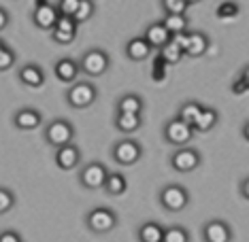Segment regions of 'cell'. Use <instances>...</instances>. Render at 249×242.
<instances>
[{
  "label": "cell",
  "mask_w": 249,
  "mask_h": 242,
  "mask_svg": "<svg viewBox=\"0 0 249 242\" xmlns=\"http://www.w3.org/2000/svg\"><path fill=\"white\" fill-rule=\"evenodd\" d=\"M196 130L194 126H192L190 121L181 119V117H173V119L166 121V126H164V140H166L168 145H173V147H183V145L192 143V138L196 136Z\"/></svg>",
  "instance_id": "1"
},
{
  "label": "cell",
  "mask_w": 249,
  "mask_h": 242,
  "mask_svg": "<svg viewBox=\"0 0 249 242\" xmlns=\"http://www.w3.org/2000/svg\"><path fill=\"white\" fill-rule=\"evenodd\" d=\"M45 143L49 145V147L58 149V147H64V145L72 143V138H75V126L69 121V119H62V117H58V119L49 121L47 126H45Z\"/></svg>",
  "instance_id": "2"
},
{
  "label": "cell",
  "mask_w": 249,
  "mask_h": 242,
  "mask_svg": "<svg viewBox=\"0 0 249 242\" xmlns=\"http://www.w3.org/2000/svg\"><path fill=\"white\" fill-rule=\"evenodd\" d=\"M96 98H98V89L89 81H75L66 89V102L72 109H88L96 102Z\"/></svg>",
  "instance_id": "3"
},
{
  "label": "cell",
  "mask_w": 249,
  "mask_h": 242,
  "mask_svg": "<svg viewBox=\"0 0 249 242\" xmlns=\"http://www.w3.org/2000/svg\"><path fill=\"white\" fill-rule=\"evenodd\" d=\"M86 225L92 234H109L117 225V215L107 206H96L86 215Z\"/></svg>",
  "instance_id": "4"
},
{
  "label": "cell",
  "mask_w": 249,
  "mask_h": 242,
  "mask_svg": "<svg viewBox=\"0 0 249 242\" xmlns=\"http://www.w3.org/2000/svg\"><path fill=\"white\" fill-rule=\"evenodd\" d=\"M79 64H81V72H86L88 77H103L111 66V58L105 49L94 47V49H88L81 55Z\"/></svg>",
  "instance_id": "5"
},
{
  "label": "cell",
  "mask_w": 249,
  "mask_h": 242,
  "mask_svg": "<svg viewBox=\"0 0 249 242\" xmlns=\"http://www.w3.org/2000/svg\"><path fill=\"white\" fill-rule=\"evenodd\" d=\"M111 157L117 166H134L143 157V147L134 138H122L120 143H115Z\"/></svg>",
  "instance_id": "6"
},
{
  "label": "cell",
  "mask_w": 249,
  "mask_h": 242,
  "mask_svg": "<svg viewBox=\"0 0 249 242\" xmlns=\"http://www.w3.org/2000/svg\"><path fill=\"white\" fill-rule=\"evenodd\" d=\"M160 204L164 210L168 212H181L185 206L190 204V194L181 185H164L160 189Z\"/></svg>",
  "instance_id": "7"
},
{
  "label": "cell",
  "mask_w": 249,
  "mask_h": 242,
  "mask_svg": "<svg viewBox=\"0 0 249 242\" xmlns=\"http://www.w3.org/2000/svg\"><path fill=\"white\" fill-rule=\"evenodd\" d=\"M109 170H107L105 164H100V161H89L81 168V172H79V183H81V187H86L89 191H96V189H105V183L107 178H109Z\"/></svg>",
  "instance_id": "8"
},
{
  "label": "cell",
  "mask_w": 249,
  "mask_h": 242,
  "mask_svg": "<svg viewBox=\"0 0 249 242\" xmlns=\"http://www.w3.org/2000/svg\"><path fill=\"white\" fill-rule=\"evenodd\" d=\"M200 161H202L200 151L194 149V147H188V145L177 147V151H173V155H171V168L181 172V174L194 172L196 168L200 166Z\"/></svg>",
  "instance_id": "9"
},
{
  "label": "cell",
  "mask_w": 249,
  "mask_h": 242,
  "mask_svg": "<svg viewBox=\"0 0 249 242\" xmlns=\"http://www.w3.org/2000/svg\"><path fill=\"white\" fill-rule=\"evenodd\" d=\"M58 19H60L58 4H52V2L36 4L35 13H32V24H35L38 30H45V32H52L55 24H58Z\"/></svg>",
  "instance_id": "10"
},
{
  "label": "cell",
  "mask_w": 249,
  "mask_h": 242,
  "mask_svg": "<svg viewBox=\"0 0 249 242\" xmlns=\"http://www.w3.org/2000/svg\"><path fill=\"white\" fill-rule=\"evenodd\" d=\"M77 28H79V21L72 15H60L58 24L52 30V38L58 45H71L77 38Z\"/></svg>",
  "instance_id": "11"
},
{
  "label": "cell",
  "mask_w": 249,
  "mask_h": 242,
  "mask_svg": "<svg viewBox=\"0 0 249 242\" xmlns=\"http://www.w3.org/2000/svg\"><path fill=\"white\" fill-rule=\"evenodd\" d=\"M202 238H205V242H230L232 229L222 219H211L202 227Z\"/></svg>",
  "instance_id": "12"
},
{
  "label": "cell",
  "mask_w": 249,
  "mask_h": 242,
  "mask_svg": "<svg viewBox=\"0 0 249 242\" xmlns=\"http://www.w3.org/2000/svg\"><path fill=\"white\" fill-rule=\"evenodd\" d=\"M55 164L60 170H72L81 164V149L75 143H69L64 147L55 149Z\"/></svg>",
  "instance_id": "13"
},
{
  "label": "cell",
  "mask_w": 249,
  "mask_h": 242,
  "mask_svg": "<svg viewBox=\"0 0 249 242\" xmlns=\"http://www.w3.org/2000/svg\"><path fill=\"white\" fill-rule=\"evenodd\" d=\"M143 36L149 41V45L154 49H160L164 47V45H168L173 41V34H171V30H168L166 26H164V21H154V24H149L145 28V32H143Z\"/></svg>",
  "instance_id": "14"
},
{
  "label": "cell",
  "mask_w": 249,
  "mask_h": 242,
  "mask_svg": "<svg viewBox=\"0 0 249 242\" xmlns=\"http://www.w3.org/2000/svg\"><path fill=\"white\" fill-rule=\"evenodd\" d=\"M43 123V115L36 109H19L13 115V126L21 132H32Z\"/></svg>",
  "instance_id": "15"
},
{
  "label": "cell",
  "mask_w": 249,
  "mask_h": 242,
  "mask_svg": "<svg viewBox=\"0 0 249 242\" xmlns=\"http://www.w3.org/2000/svg\"><path fill=\"white\" fill-rule=\"evenodd\" d=\"M53 72H55V77H58L62 83H75L79 72H81V64L75 62L72 58H60L53 64Z\"/></svg>",
  "instance_id": "16"
},
{
  "label": "cell",
  "mask_w": 249,
  "mask_h": 242,
  "mask_svg": "<svg viewBox=\"0 0 249 242\" xmlns=\"http://www.w3.org/2000/svg\"><path fill=\"white\" fill-rule=\"evenodd\" d=\"M126 55H128V60H132V62H143L147 60L151 55V51H154V47L149 45V41H147L145 36H134V38H130V41L126 43Z\"/></svg>",
  "instance_id": "17"
},
{
  "label": "cell",
  "mask_w": 249,
  "mask_h": 242,
  "mask_svg": "<svg viewBox=\"0 0 249 242\" xmlns=\"http://www.w3.org/2000/svg\"><path fill=\"white\" fill-rule=\"evenodd\" d=\"M18 77H19V81L24 83L26 87H30V89H38V87L45 85V72H43L41 66H36V64L21 66Z\"/></svg>",
  "instance_id": "18"
},
{
  "label": "cell",
  "mask_w": 249,
  "mask_h": 242,
  "mask_svg": "<svg viewBox=\"0 0 249 242\" xmlns=\"http://www.w3.org/2000/svg\"><path fill=\"white\" fill-rule=\"evenodd\" d=\"M209 45H211V41H209V36L205 32H200V30L190 32L185 55H188V58H202V55L209 51Z\"/></svg>",
  "instance_id": "19"
},
{
  "label": "cell",
  "mask_w": 249,
  "mask_h": 242,
  "mask_svg": "<svg viewBox=\"0 0 249 242\" xmlns=\"http://www.w3.org/2000/svg\"><path fill=\"white\" fill-rule=\"evenodd\" d=\"M143 126V117L137 113H117L115 115V128L122 134H134Z\"/></svg>",
  "instance_id": "20"
},
{
  "label": "cell",
  "mask_w": 249,
  "mask_h": 242,
  "mask_svg": "<svg viewBox=\"0 0 249 242\" xmlns=\"http://www.w3.org/2000/svg\"><path fill=\"white\" fill-rule=\"evenodd\" d=\"M217 121H219V113L215 111V109H202L200 111V115L196 117V121L192 123L194 126V130L196 132H200V134H205V132H211L215 126H217Z\"/></svg>",
  "instance_id": "21"
},
{
  "label": "cell",
  "mask_w": 249,
  "mask_h": 242,
  "mask_svg": "<svg viewBox=\"0 0 249 242\" xmlns=\"http://www.w3.org/2000/svg\"><path fill=\"white\" fill-rule=\"evenodd\" d=\"M117 113H137V115H143V109H145V102L143 98L137 94H124L115 104Z\"/></svg>",
  "instance_id": "22"
},
{
  "label": "cell",
  "mask_w": 249,
  "mask_h": 242,
  "mask_svg": "<svg viewBox=\"0 0 249 242\" xmlns=\"http://www.w3.org/2000/svg\"><path fill=\"white\" fill-rule=\"evenodd\" d=\"M164 238V227L156 221H145L139 227V240L141 242H162Z\"/></svg>",
  "instance_id": "23"
},
{
  "label": "cell",
  "mask_w": 249,
  "mask_h": 242,
  "mask_svg": "<svg viewBox=\"0 0 249 242\" xmlns=\"http://www.w3.org/2000/svg\"><path fill=\"white\" fill-rule=\"evenodd\" d=\"M105 191L113 198H117V195H124L128 191V178L124 177L122 172H111L109 178H107L105 183Z\"/></svg>",
  "instance_id": "24"
},
{
  "label": "cell",
  "mask_w": 249,
  "mask_h": 242,
  "mask_svg": "<svg viewBox=\"0 0 249 242\" xmlns=\"http://www.w3.org/2000/svg\"><path fill=\"white\" fill-rule=\"evenodd\" d=\"M164 26L171 30V34H181V32H188L190 30V19L183 15H173V13H166L164 15Z\"/></svg>",
  "instance_id": "25"
},
{
  "label": "cell",
  "mask_w": 249,
  "mask_h": 242,
  "mask_svg": "<svg viewBox=\"0 0 249 242\" xmlns=\"http://www.w3.org/2000/svg\"><path fill=\"white\" fill-rule=\"evenodd\" d=\"M158 53L162 55V58H164V62H166L168 66H175V64H179V62H181V58H183V55H185V51H183V49H181L177 43H173V41L168 43V45H164V47H162V49H160V51H158Z\"/></svg>",
  "instance_id": "26"
},
{
  "label": "cell",
  "mask_w": 249,
  "mask_h": 242,
  "mask_svg": "<svg viewBox=\"0 0 249 242\" xmlns=\"http://www.w3.org/2000/svg\"><path fill=\"white\" fill-rule=\"evenodd\" d=\"M205 109L198 100H188V102H183L179 106V113L177 115L181 117V119H185V121H190V123H194L196 121V117L200 115V111Z\"/></svg>",
  "instance_id": "27"
},
{
  "label": "cell",
  "mask_w": 249,
  "mask_h": 242,
  "mask_svg": "<svg viewBox=\"0 0 249 242\" xmlns=\"http://www.w3.org/2000/svg\"><path fill=\"white\" fill-rule=\"evenodd\" d=\"M215 15H217V19H234L241 15V7L236 2H232V0H226L217 7Z\"/></svg>",
  "instance_id": "28"
},
{
  "label": "cell",
  "mask_w": 249,
  "mask_h": 242,
  "mask_svg": "<svg viewBox=\"0 0 249 242\" xmlns=\"http://www.w3.org/2000/svg\"><path fill=\"white\" fill-rule=\"evenodd\" d=\"M162 242H190V232L185 227H179V225H175V227L164 229Z\"/></svg>",
  "instance_id": "29"
},
{
  "label": "cell",
  "mask_w": 249,
  "mask_h": 242,
  "mask_svg": "<svg viewBox=\"0 0 249 242\" xmlns=\"http://www.w3.org/2000/svg\"><path fill=\"white\" fill-rule=\"evenodd\" d=\"M94 13H96L94 0H81V2H79L77 13H75V19L79 21V24H86V21H89L94 17Z\"/></svg>",
  "instance_id": "30"
},
{
  "label": "cell",
  "mask_w": 249,
  "mask_h": 242,
  "mask_svg": "<svg viewBox=\"0 0 249 242\" xmlns=\"http://www.w3.org/2000/svg\"><path fill=\"white\" fill-rule=\"evenodd\" d=\"M15 60H18V55H15V51L9 47V45H0V70L7 72L15 66Z\"/></svg>",
  "instance_id": "31"
},
{
  "label": "cell",
  "mask_w": 249,
  "mask_h": 242,
  "mask_svg": "<svg viewBox=\"0 0 249 242\" xmlns=\"http://www.w3.org/2000/svg\"><path fill=\"white\" fill-rule=\"evenodd\" d=\"M190 2L188 0H162V9L164 13H173V15H183L188 11Z\"/></svg>",
  "instance_id": "32"
},
{
  "label": "cell",
  "mask_w": 249,
  "mask_h": 242,
  "mask_svg": "<svg viewBox=\"0 0 249 242\" xmlns=\"http://www.w3.org/2000/svg\"><path fill=\"white\" fill-rule=\"evenodd\" d=\"M15 206V195L7 187H0V215H7L11 208Z\"/></svg>",
  "instance_id": "33"
},
{
  "label": "cell",
  "mask_w": 249,
  "mask_h": 242,
  "mask_svg": "<svg viewBox=\"0 0 249 242\" xmlns=\"http://www.w3.org/2000/svg\"><path fill=\"white\" fill-rule=\"evenodd\" d=\"M166 68H168V64L164 62L162 55L158 53V58L154 60V70H151V77H154V81H162V79L166 77Z\"/></svg>",
  "instance_id": "34"
},
{
  "label": "cell",
  "mask_w": 249,
  "mask_h": 242,
  "mask_svg": "<svg viewBox=\"0 0 249 242\" xmlns=\"http://www.w3.org/2000/svg\"><path fill=\"white\" fill-rule=\"evenodd\" d=\"M79 2H81V0H58L60 15H72V17H75V13L79 9Z\"/></svg>",
  "instance_id": "35"
},
{
  "label": "cell",
  "mask_w": 249,
  "mask_h": 242,
  "mask_svg": "<svg viewBox=\"0 0 249 242\" xmlns=\"http://www.w3.org/2000/svg\"><path fill=\"white\" fill-rule=\"evenodd\" d=\"M249 92V81L245 77H239L234 83H232V94L241 96V94H247Z\"/></svg>",
  "instance_id": "36"
},
{
  "label": "cell",
  "mask_w": 249,
  "mask_h": 242,
  "mask_svg": "<svg viewBox=\"0 0 249 242\" xmlns=\"http://www.w3.org/2000/svg\"><path fill=\"white\" fill-rule=\"evenodd\" d=\"M0 242H21V236L13 229H7V232L0 234Z\"/></svg>",
  "instance_id": "37"
},
{
  "label": "cell",
  "mask_w": 249,
  "mask_h": 242,
  "mask_svg": "<svg viewBox=\"0 0 249 242\" xmlns=\"http://www.w3.org/2000/svg\"><path fill=\"white\" fill-rule=\"evenodd\" d=\"M239 191H241V195L245 200H249V177L247 178H243L241 181V187H239Z\"/></svg>",
  "instance_id": "38"
},
{
  "label": "cell",
  "mask_w": 249,
  "mask_h": 242,
  "mask_svg": "<svg viewBox=\"0 0 249 242\" xmlns=\"http://www.w3.org/2000/svg\"><path fill=\"white\" fill-rule=\"evenodd\" d=\"M9 26V11L7 9H0V30Z\"/></svg>",
  "instance_id": "39"
},
{
  "label": "cell",
  "mask_w": 249,
  "mask_h": 242,
  "mask_svg": "<svg viewBox=\"0 0 249 242\" xmlns=\"http://www.w3.org/2000/svg\"><path fill=\"white\" fill-rule=\"evenodd\" d=\"M243 138H245L247 143H249V121L245 123V126H243Z\"/></svg>",
  "instance_id": "40"
},
{
  "label": "cell",
  "mask_w": 249,
  "mask_h": 242,
  "mask_svg": "<svg viewBox=\"0 0 249 242\" xmlns=\"http://www.w3.org/2000/svg\"><path fill=\"white\" fill-rule=\"evenodd\" d=\"M241 77H245L247 81H249V66H245V68H243V72H241Z\"/></svg>",
  "instance_id": "41"
},
{
  "label": "cell",
  "mask_w": 249,
  "mask_h": 242,
  "mask_svg": "<svg viewBox=\"0 0 249 242\" xmlns=\"http://www.w3.org/2000/svg\"><path fill=\"white\" fill-rule=\"evenodd\" d=\"M190 4H198V2H202V0H188Z\"/></svg>",
  "instance_id": "42"
}]
</instances>
